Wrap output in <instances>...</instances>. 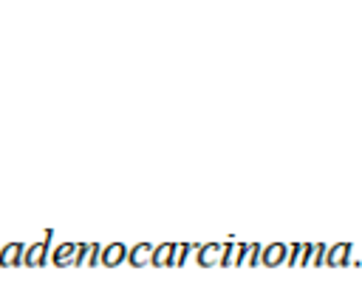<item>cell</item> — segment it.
<instances>
[{
    "label": "cell",
    "instance_id": "ba28073f",
    "mask_svg": "<svg viewBox=\"0 0 362 299\" xmlns=\"http://www.w3.org/2000/svg\"><path fill=\"white\" fill-rule=\"evenodd\" d=\"M20 254H23V245L20 243H6L0 248V265H17L20 262Z\"/></svg>",
    "mask_w": 362,
    "mask_h": 299
},
{
    "label": "cell",
    "instance_id": "6da1fadb",
    "mask_svg": "<svg viewBox=\"0 0 362 299\" xmlns=\"http://www.w3.org/2000/svg\"><path fill=\"white\" fill-rule=\"evenodd\" d=\"M223 251H226V243H204V245H198V262L201 265H221Z\"/></svg>",
    "mask_w": 362,
    "mask_h": 299
},
{
    "label": "cell",
    "instance_id": "277c9868",
    "mask_svg": "<svg viewBox=\"0 0 362 299\" xmlns=\"http://www.w3.org/2000/svg\"><path fill=\"white\" fill-rule=\"evenodd\" d=\"M45 240H48V231H45L37 243H31V248H28L25 254H20V257L25 260V265H40V262L45 260Z\"/></svg>",
    "mask_w": 362,
    "mask_h": 299
},
{
    "label": "cell",
    "instance_id": "8fae6325",
    "mask_svg": "<svg viewBox=\"0 0 362 299\" xmlns=\"http://www.w3.org/2000/svg\"><path fill=\"white\" fill-rule=\"evenodd\" d=\"M240 251H243V243H226L223 262H226V265H238V262H240Z\"/></svg>",
    "mask_w": 362,
    "mask_h": 299
},
{
    "label": "cell",
    "instance_id": "8992f818",
    "mask_svg": "<svg viewBox=\"0 0 362 299\" xmlns=\"http://www.w3.org/2000/svg\"><path fill=\"white\" fill-rule=\"evenodd\" d=\"M124 254H127V251H124ZM150 254H153V245H150V243H136V245L130 248L127 260H130V265H147V262H150Z\"/></svg>",
    "mask_w": 362,
    "mask_h": 299
},
{
    "label": "cell",
    "instance_id": "5b68a950",
    "mask_svg": "<svg viewBox=\"0 0 362 299\" xmlns=\"http://www.w3.org/2000/svg\"><path fill=\"white\" fill-rule=\"evenodd\" d=\"M348 257H351V243H334L325 254V262L328 265H345Z\"/></svg>",
    "mask_w": 362,
    "mask_h": 299
},
{
    "label": "cell",
    "instance_id": "7a4b0ae2",
    "mask_svg": "<svg viewBox=\"0 0 362 299\" xmlns=\"http://www.w3.org/2000/svg\"><path fill=\"white\" fill-rule=\"evenodd\" d=\"M79 248L82 243H59L51 254L54 265H76V257H79Z\"/></svg>",
    "mask_w": 362,
    "mask_h": 299
},
{
    "label": "cell",
    "instance_id": "3957f363",
    "mask_svg": "<svg viewBox=\"0 0 362 299\" xmlns=\"http://www.w3.org/2000/svg\"><path fill=\"white\" fill-rule=\"evenodd\" d=\"M286 254H288L286 243H269V245L260 251V262H263V265H280V262L286 260Z\"/></svg>",
    "mask_w": 362,
    "mask_h": 299
},
{
    "label": "cell",
    "instance_id": "30bf717a",
    "mask_svg": "<svg viewBox=\"0 0 362 299\" xmlns=\"http://www.w3.org/2000/svg\"><path fill=\"white\" fill-rule=\"evenodd\" d=\"M96 254H99L96 243H82V248H79V257H76V265H93Z\"/></svg>",
    "mask_w": 362,
    "mask_h": 299
},
{
    "label": "cell",
    "instance_id": "7c38bea8",
    "mask_svg": "<svg viewBox=\"0 0 362 299\" xmlns=\"http://www.w3.org/2000/svg\"><path fill=\"white\" fill-rule=\"evenodd\" d=\"M257 257V245L255 243H243V251H240V262L238 265H252Z\"/></svg>",
    "mask_w": 362,
    "mask_h": 299
},
{
    "label": "cell",
    "instance_id": "52a82bcc",
    "mask_svg": "<svg viewBox=\"0 0 362 299\" xmlns=\"http://www.w3.org/2000/svg\"><path fill=\"white\" fill-rule=\"evenodd\" d=\"M124 260V245L122 243H110L102 248V265H119Z\"/></svg>",
    "mask_w": 362,
    "mask_h": 299
},
{
    "label": "cell",
    "instance_id": "9c48e42d",
    "mask_svg": "<svg viewBox=\"0 0 362 299\" xmlns=\"http://www.w3.org/2000/svg\"><path fill=\"white\" fill-rule=\"evenodd\" d=\"M170 257H173V243H161L158 248H153L150 262L153 265H170Z\"/></svg>",
    "mask_w": 362,
    "mask_h": 299
},
{
    "label": "cell",
    "instance_id": "5bb4252c",
    "mask_svg": "<svg viewBox=\"0 0 362 299\" xmlns=\"http://www.w3.org/2000/svg\"><path fill=\"white\" fill-rule=\"evenodd\" d=\"M305 251H308V243H297V245H294V251H291V257H288V262H291V265H303Z\"/></svg>",
    "mask_w": 362,
    "mask_h": 299
},
{
    "label": "cell",
    "instance_id": "9a60e30c",
    "mask_svg": "<svg viewBox=\"0 0 362 299\" xmlns=\"http://www.w3.org/2000/svg\"><path fill=\"white\" fill-rule=\"evenodd\" d=\"M184 257H187V245H184V243H173V257H170V265H178Z\"/></svg>",
    "mask_w": 362,
    "mask_h": 299
},
{
    "label": "cell",
    "instance_id": "4fadbf2b",
    "mask_svg": "<svg viewBox=\"0 0 362 299\" xmlns=\"http://www.w3.org/2000/svg\"><path fill=\"white\" fill-rule=\"evenodd\" d=\"M320 260H322V245H320V243H317V245L308 243V251H305L303 265H314V262H320Z\"/></svg>",
    "mask_w": 362,
    "mask_h": 299
}]
</instances>
